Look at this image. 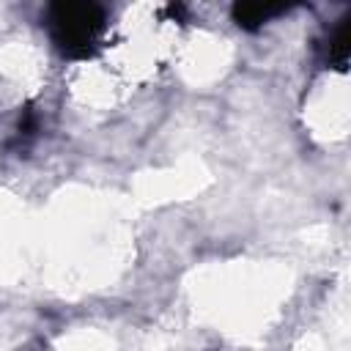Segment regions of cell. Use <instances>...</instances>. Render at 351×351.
<instances>
[{"label":"cell","mask_w":351,"mask_h":351,"mask_svg":"<svg viewBox=\"0 0 351 351\" xmlns=\"http://www.w3.org/2000/svg\"><path fill=\"white\" fill-rule=\"evenodd\" d=\"M49 30L66 58H90L104 30V11L96 3L49 5Z\"/></svg>","instance_id":"obj_1"},{"label":"cell","mask_w":351,"mask_h":351,"mask_svg":"<svg viewBox=\"0 0 351 351\" xmlns=\"http://www.w3.org/2000/svg\"><path fill=\"white\" fill-rule=\"evenodd\" d=\"M280 11H285V5H274V3H236L233 5V19L244 30H258L263 22H269Z\"/></svg>","instance_id":"obj_2"},{"label":"cell","mask_w":351,"mask_h":351,"mask_svg":"<svg viewBox=\"0 0 351 351\" xmlns=\"http://www.w3.org/2000/svg\"><path fill=\"white\" fill-rule=\"evenodd\" d=\"M348 49H351V25H348V19H343L329 41V58L343 69L348 60Z\"/></svg>","instance_id":"obj_3"}]
</instances>
